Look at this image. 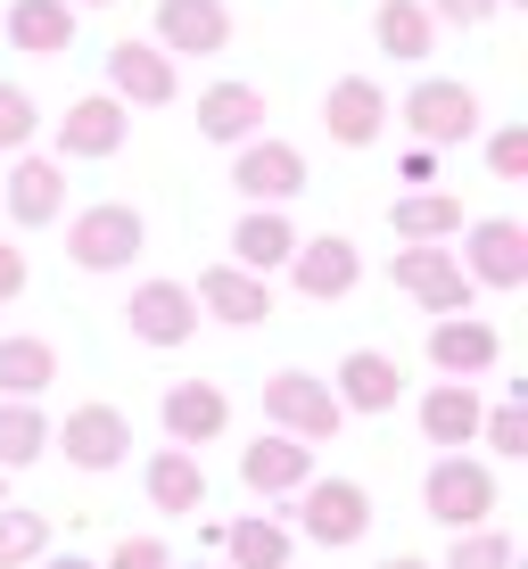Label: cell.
I'll list each match as a JSON object with an SVG mask.
<instances>
[{
    "mask_svg": "<svg viewBox=\"0 0 528 569\" xmlns=\"http://www.w3.org/2000/svg\"><path fill=\"white\" fill-rule=\"evenodd\" d=\"M231 190H240L248 207H281L306 190V157L289 141H240V157H231Z\"/></svg>",
    "mask_w": 528,
    "mask_h": 569,
    "instance_id": "9",
    "label": "cell"
},
{
    "mask_svg": "<svg viewBox=\"0 0 528 569\" xmlns=\"http://www.w3.org/2000/svg\"><path fill=\"white\" fill-rule=\"evenodd\" d=\"M371 42H380L388 58H429L438 26H429L421 0H380V9H371Z\"/></svg>",
    "mask_w": 528,
    "mask_h": 569,
    "instance_id": "28",
    "label": "cell"
},
{
    "mask_svg": "<svg viewBox=\"0 0 528 569\" xmlns=\"http://www.w3.org/2000/svg\"><path fill=\"white\" fill-rule=\"evenodd\" d=\"M231 42V17H223V0H158V50L173 58H215Z\"/></svg>",
    "mask_w": 528,
    "mask_h": 569,
    "instance_id": "18",
    "label": "cell"
},
{
    "mask_svg": "<svg viewBox=\"0 0 528 569\" xmlns=\"http://www.w3.org/2000/svg\"><path fill=\"white\" fill-rule=\"evenodd\" d=\"M380 124H388V91L371 83V74H339L330 100H322V132L339 149H371V141H380Z\"/></svg>",
    "mask_w": 528,
    "mask_h": 569,
    "instance_id": "15",
    "label": "cell"
},
{
    "mask_svg": "<svg viewBox=\"0 0 528 569\" xmlns=\"http://www.w3.org/2000/svg\"><path fill=\"white\" fill-rule=\"evenodd\" d=\"M289 248H298V231H289V214H281V207H248V214H240V231H231V264H240V272H272V264H289Z\"/></svg>",
    "mask_w": 528,
    "mask_h": 569,
    "instance_id": "26",
    "label": "cell"
},
{
    "mask_svg": "<svg viewBox=\"0 0 528 569\" xmlns=\"http://www.w3.org/2000/svg\"><path fill=\"white\" fill-rule=\"evenodd\" d=\"M479 413H487V405H479L471 380H438V388L421 397V438L462 455V446H479Z\"/></svg>",
    "mask_w": 528,
    "mask_h": 569,
    "instance_id": "23",
    "label": "cell"
},
{
    "mask_svg": "<svg viewBox=\"0 0 528 569\" xmlns=\"http://www.w3.org/2000/svg\"><path fill=\"white\" fill-rule=\"evenodd\" d=\"M380 569H429V561H414V553H397V561H380Z\"/></svg>",
    "mask_w": 528,
    "mask_h": 569,
    "instance_id": "41",
    "label": "cell"
},
{
    "mask_svg": "<svg viewBox=\"0 0 528 569\" xmlns=\"http://www.w3.org/2000/svg\"><path fill=\"white\" fill-rule=\"evenodd\" d=\"M33 124H42V116H33V91H26V83H0V157L26 149Z\"/></svg>",
    "mask_w": 528,
    "mask_h": 569,
    "instance_id": "34",
    "label": "cell"
},
{
    "mask_svg": "<svg viewBox=\"0 0 528 569\" xmlns=\"http://www.w3.org/2000/svg\"><path fill=\"white\" fill-rule=\"evenodd\" d=\"M50 380H58L50 339H0V397H42Z\"/></svg>",
    "mask_w": 528,
    "mask_h": 569,
    "instance_id": "31",
    "label": "cell"
},
{
    "mask_svg": "<svg viewBox=\"0 0 528 569\" xmlns=\"http://www.w3.org/2000/svg\"><path fill=\"white\" fill-rule=\"evenodd\" d=\"M298 528L315 545H330V553H347V545L371 537V496L356 479H306L298 487Z\"/></svg>",
    "mask_w": 528,
    "mask_h": 569,
    "instance_id": "5",
    "label": "cell"
},
{
    "mask_svg": "<svg viewBox=\"0 0 528 569\" xmlns=\"http://www.w3.org/2000/svg\"><path fill=\"white\" fill-rule=\"evenodd\" d=\"M421 9H429V26H462L471 33V26H487V17L504 9V0H421Z\"/></svg>",
    "mask_w": 528,
    "mask_h": 569,
    "instance_id": "37",
    "label": "cell"
},
{
    "mask_svg": "<svg viewBox=\"0 0 528 569\" xmlns=\"http://www.w3.org/2000/svg\"><path fill=\"white\" fill-rule=\"evenodd\" d=\"M124 322H132L141 347H190L199 339V298H190L182 281H141L132 306H124Z\"/></svg>",
    "mask_w": 528,
    "mask_h": 569,
    "instance_id": "10",
    "label": "cell"
},
{
    "mask_svg": "<svg viewBox=\"0 0 528 569\" xmlns=\"http://www.w3.org/2000/svg\"><path fill=\"white\" fill-rule=\"evenodd\" d=\"M231 429V397L215 380H173L166 388V438L173 446H215Z\"/></svg>",
    "mask_w": 528,
    "mask_h": 569,
    "instance_id": "19",
    "label": "cell"
},
{
    "mask_svg": "<svg viewBox=\"0 0 528 569\" xmlns=\"http://www.w3.org/2000/svg\"><path fill=\"white\" fill-rule=\"evenodd\" d=\"M496 356H504V339L479 313H438V322H429V363H438L446 380H479V371H496Z\"/></svg>",
    "mask_w": 528,
    "mask_h": 569,
    "instance_id": "14",
    "label": "cell"
},
{
    "mask_svg": "<svg viewBox=\"0 0 528 569\" xmlns=\"http://www.w3.org/2000/svg\"><path fill=\"white\" fill-rule=\"evenodd\" d=\"M479 438L496 446V455H528V397L496 405V413H479Z\"/></svg>",
    "mask_w": 528,
    "mask_h": 569,
    "instance_id": "35",
    "label": "cell"
},
{
    "mask_svg": "<svg viewBox=\"0 0 528 569\" xmlns=\"http://www.w3.org/2000/svg\"><path fill=\"white\" fill-rule=\"evenodd\" d=\"M405 124H414L421 149H446V141H471L479 132V91L471 83H446V74H429V83L405 91Z\"/></svg>",
    "mask_w": 528,
    "mask_h": 569,
    "instance_id": "6",
    "label": "cell"
},
{
    "mask_svg": "<svg viewBox=\"0 0 528 569\" xmlns=\"http://www.w3.org/2000/svg\"><path fill=\"white\" fill-rule=\"evenodd\" d=\"M50 553V520L42 512H17V503H0V569H33Z\"/></svg>",
    "mask_w": 528,
    "mask_h": 569,
    "instance_id": "32",
    "label": "cell"
},
{
    "mask_svg": "<svg viewBox=\"0 0 528 569\" xmlns=\"http://www.w3.org/2000/svg\"><path fill=\"white\" fill-rule=\"evenodd\" d=\"M0 503H9V470H0Z\"/></svg>",
    "mask_w": 528,
    "mask_h": 569,
    "instance_id": "43",
    "label": "cell"
},
{
    "mask_svg": "<svg viewBox=\"0 0 528 569\" xmlns=\"http://www.w3.org/2000/svg\"><path fill=\"white\" fill-rule=\"evenodd\" d=\"M265 421L281 429V438L322 446V438H339L347 405L330 397V380H315V371H272V380H265Z\"/></svg>",
    "mask_w": 528,
    "mask_h": 569,
    "instance_id": "2",
    "label": "cell"
},
{
    "mask_svg": "<svg viewBox=\"0 0 528 569\" xmlns=\"http://www.w3.org/2000/svg\"><path fill=\"white\" fill-rule=\"evenodd\" d=\"M42 446H50L42 405H33V397H0V470H26V462H42Z\"/></svg>",
    "mask_w": 528,
    "mask_h": 569,
    "instance_id": "30",
    "label": "cell"
},
{
    "mask_svg": "<svg viewBox=\"0 0 528 569\" xmlns=\"http://www.w3.org/2000/svg\"><path fill=\"white\" fill-rule=\"evenodd\" d=\"M132 132V108L116 100V91H91V100H74L67 116H58V157H83V166H100V157L124 149Z\"/></svg>",
    "mask_w": 528,
    "mask_h": 569,
    "instance_id": "11",
    "label": "cell"
},
{
    "mask_svg": "<svg viewBox=\"0 0 528 569\" xmlns=\"http://www.w3.org/2000/svg\"><path fill=\"white\" fill-rule=\"evenodd\" d=\"M421 503H429V520H446V528H487L496 520V470L471 462V455H446V462H429Z\"/></svg>",
    "mask_w": 528,
    "mask_h": 569,
    "instance_id": "4",
    "label": "cell"
},
{
    "mask_svg": "<svg viewBox=\"0 0 528 569\" xmlns=\"http://www.w3.org/2000/svg\"><path fill=\"white\" fill-rule=\"evenodd\" d=\"M141 248H149V223L124 199H100V207H83L67 223V257L83 264V272H124Z\"/></svg>",
    "mask_w": 528,
    "mask_h": 569,
    "instance_id": "1",
    "label": "cell"
},
{
    "mask_svg": "<svg viewBox=\"0 0 528 569\" xmlns=\"http://www.w3.org/2000/svg\"><path fill=\"white\" fill-rule=\"evenodd\" d=\"M74 9H116V0H74Z\"/></svg>",
    "mask_w": 528,
    "mask_h": 569,
    "instance_id": "42",
    "label": "cell"
},
{
    "mask_svg": "<svg viewBox=\"0 0 528 569\" xmlns=\"http://www.w3.org/2000/svg\"><path fill=\"white\" fill-rule=\"evenodd\" d=\"M9 42L33 58L74 50V0H9Z\"/></svg>",
    "mask_w": 528,
    "mask_h": 569,
    "instance_id": "25",
    "label": "cell"
},
{
    "mask_svg": "<svg viewBox=\"0 0 528 569\" xmlns=\"http://www.w3.org/2000/svg\"><path fill=\"white\" fill-rule=\"evenodd\" d=\"M257 124H265V91H248V83H207L199 91V132L207 141H257Z\"/></svg>",
    "mask_w": 528,
    "mask_h": 569,
    "instance_id": "24",
    "label": "cell"
},
{
    "mask_svg": "<svg viewBox=\"0 0 528 569\" xmlns=\"http://www.w3.org/2000/svg\"><path fill=\"white\" fill-rule=\"evenodd\" d=\"M315 479V446L306 438H257V446H240V487L248 496H298V487Z\"/></svg>",
    "mask_w": 528,
    "mask_h": 569,
    "instance_id": "16",
    "label": "cell"
},
{
    "mask_svg": "<svg viewBox=\"0 0 528 569\" xmlns=\"http://www.w3.org/2000/svg\"><path fill=\"white\" fill-rule=\"evenodd\" d=\"M141 479H149V503H158V512H173V520H199L207 512V470H199L190 446H158Z\"/></svg>",
    "mask_w": 528,
    "mask_h": 569,
    "instance_id": "21",
    "label": "cell"
},
{
    "mask_svg": "<svg viewBox=\"0 0 528 569\" xmlns=\"http://www.w3.org/2000/svg\"><path fill=\"white\" fill-rule=\"evenodd\" d=\"M289 281H298V298L339 306L347 289L363 281V257H356V240H347V231H322V240H298V248H289Z\"/></svg>",
    "mask_w": 528,
    "mask_h": 569,
    "instance_id": "8",
    "label": "cell"
},
{
    "mask_svg": "<svg viewBox=\"0 0 528 569\" xmlns=\"http://www.w3.org/2000/svg\"><path fill=\"white\" fill-rule=\"evenodd\" d=\"M462 272L471 289H520L528 281V231L512 214H487V223L462 231Z\"/></svg>",
    "mask_w": 528,
    "mask_h": 569,
    "instance_id": "7",
    "label": "cell"
},
{
    "mask_svg": "<svg viewBox=\"0 0 528 569\" xmlns=\"http://www.w3.org/2000/svg\"><path fill=\"white\" fill-rule=\"evenodd\" d=\"M487 166H496V182H528V124L487 132Z\"/></svg>",
    "mask_w": 528,
    "mask_h": 569,
    "instance_id": "36",
    "label": "cell"
},
{
    "mask_svg": "<svg viewBox=\"0 0 528 569\" xmlns=\"http://www.w3.org/2000/svg\"><path fill=\"white\" fill-rule=\"evenodd\" d=\"M0 199H9V214L26 231L58 223V207H67V166H58V157H17L9 182H0Z\"/></svg>",
    "mask_w": 528,
    "mask_h": 569,
    "instance_id": "20",
    "label": "cell"
},
{
    "mask_svg": "<svg viewBox=\"0 0 528 569\" xmlns=\"http://www.w3.org/2000/svg\"><path fill=\"white\" fill-rule=\"evenodd\" d=\"M108 91L124 108H173V91H182V74H173V58L158 42H116L108 50Z\"/></svg>",
    "mask_w": 528,
    "mask_h": 569,
    "instance_id": "13",
    "label": "cell"
},
{
    "mask_svg": "<svg viewBox=\"0 0 528 569\" xmlns=\"http://www.w3.org/2000/svg\"><path fill=\"white\" fill-rule=\"evenodd\" d=\"M26 298V248H0V306Z\"/></svg>",
    "mask_w": 528,
    "mask_h": 569,
    "instance_id": "39",
    "label": "cell"
},
{
    "mask_svg": "<svg viewBox=\"0 0 528 569\" xmlns=\"http://www.w3.org/2000/svg\"><path fill=\"white\" fill-rule=\"evenodd\" d=\"M223 553H231V569H289V528L281 520H265V512H248V520H231L223 528Z\"/></svg>",
    "mask_w": 528,
    "mask_h": 569,
    "instance_id": "27",
    "label": "cell"
},
{
    "mask_svg": "<svg viewBox=\"0 0 528 569\" xmlns=\"http://www.w3.org/2000/svg\"><path fill=\"white\" fill-rule=\"evenodd\" d=\"M446 569H512V537H504V528H455Z\"/></svg>",
    "mask_w": 528,
    "mask_h": 569,
    "instance_id": "33",
    "label": "cell"
},
{
    "mask_svg": "<svg viewBox=\"0 0 528 569\" xmlns=\"http://www.w3.org/2000/svg\"><path fill=\"white\" fill-rule=\"evenodd\" d=\"M190 298H199V313H215V322H265L272 313L265 272H240V264H207Z\"/></svg>",
    "mask_w": 528,
    "mask_h": 569,
    "instance_id": "22",
    "label": "cell"
},
{
    "mask_svg": "<svg viewBox=\"0 0 528 569\" xmlns=\"http://www.w3.org/2000/svg\"><path fill=\"white\" fill-rule=\"evenodd\" d=\"M388 231H397V240H455V231H462V199H446V190H414V199L388 207Z\"/></svg>",
    "mask_w": 528,
    "mask_h": 569,
    "instance_id": "29",
    "label": "cell"
},
{
    "mask_svg": "<svg viewBox=\"0 0 528 569\" xmlns=\"http://www.w3.org/2000/svg\"><path fill=\"white\" fill-rule=\"evenodd\" d=\"M388 281H397L421 313H471V272H462V257L438 248V240H405V257L388 264Z\"/></svg>",
    "mask_w": 528,
    "mask_h": 569,
    "instance_id": "3",
    "label": "cell"
},
{
    "mask_svg": "<svg viewBox=\"0 0 528 569\" xmlns=\"http://www.w3.org/2000/svg\"><path fill=\"white\" fill-rule=\"evenodd\" d=\"M330 397L347 405V413H397L405 397V363L380 356V347H356V356L339 363V380H330Z\"/></svg>",
    "mask_w": 528,
    "mask_h": 569,
    "instance_id": "17",
    "label": "cell"
},
{
    "mask_svg": "<svg viewBox=\"0 0 528 569\" xmlns=\"http://www.w3.org/2000/svg\"><path fill=\"white\" fill-rule=\"evenodd\" d=\"M190 569H207V561H190Z\"/></svg>",
    "mask_w": 528,
    "mask_h": 569,
    "instance_id": "44",
    "label": "cell"
},
{
    "mask_svg": "<svg viewBox=\"0 0 528 569\" xmlns=\"http://www.w3.org/2000/svg\"><path fill=\"white\" fill-rule=\"evenodd\" d=\"M33 569H91V561H83V553H42Z\"/></svg>",
    "mask_w": 528,
    "mask_h": 569,
    "instance_id": "40",
    "label": "cell"
},
{
    "mask_svg": "<svg viewBox=\"0 0 528 569\" xmlns=\"http://www.w3.org/2000/svg\"><path fill=\"white\" fill-rule=\"evenodd\" d=\"M108 569H173V553H166V537H124L108 553Z\"/></svg>",
    "mask_w": 528,
    "mask_h": 569,
    "instance_id": "38",
    "label": "cell"
},
{
    "mask_svg": "<svg viewBox=\"0 0 528 569\" xmlns=\"http://www.w3.org/2000/svg\"><path fill=\"white\" fill-rule=\"evenodd\" d=\"M50 446H67L74 470H116L132 455V421L116 413V405H74L67 429H50Z\"/></svg>",
    "mask_w": 528,
    "mask_h": 569,
    "instance_id": "12",
    "label": "cell"
}]
</instances>
